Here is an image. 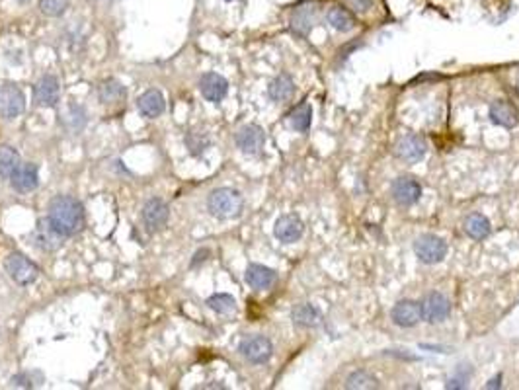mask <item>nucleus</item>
Masks as SVG:
<instances>
[{
  "mask_svg": "<svg viewBox=\"0 0 519 390\" xmlns=\"http://www.w3.org/2000/svg\"><path fill=\"white\" fill-rule=\"evenodd\" d=\"M47 219L51 221L53 226L61 232L62 237L67 238L78 235L86 223L83 203L71 195L53 197L51 203L47 207Z\"/></svg>",
  "mask_w": 519,
  "mask_h": 390,
  "instance_id": "nucleus-1",
  "label": "nucleus"
},
{
  "mask_svg": "<svg viewBox=\"0 0 519 390\" xmlns=\"http://www.w3.org/2000/svg\"><path fill=\"white\" fill-rule=\"evenodd\" d=\"M209 213L217 219L229 221V219H237L244 209V197L239 189L232 187H217L209 194L207 199Z\"/></svg>",
  "mask_w": 519,
  "mask_h": 390,
  "instance_id": "nucleus-2",
  "label": "nucleus"
},
{
  "mask_svg": "<svg viewBox=\"0 0 519 390\" xmlns=\"http://www.w3.org/2000/svg\"><path fill=\"white\" fill-rule=\"evenodd\" d=\"M4 269L10 275L12 281L22 285V287L31 285L35 279L40 278V267L35 266L30 257H26L20 252L8 254V257L4 260Z\"/></svg>",
  "mask_w": 519,
  "mask_h": 390,
  "instance_id": "nucleus-3",
  "label": "nucleus"
},
{
  "mask_svg": "<svg viewBox=\"0 0 519 390\" xmlns=\"http://www.w3.org/2000/svg\"><path fill=\"white\" fill-rule=\"evenodd\" d=\"M414 252L420 262L434 266V264H439L445 260L447 242L437 235H422L416 240Z\"/></svg>",
  "mask_w": 519,
  "mask_h": 390,
  "instance_id": "nucleus-4",
  "label": "nucleus"
},
{
  "mask_svg": "<svg viewBox=\"0 0 519 390\" xmlns=\"http://www.w3.org/2000/svg\"><path fill=\"white\" fill-rule=\"evenodd\" d=\"M239 351L252 365H264L273 355V344L266 336H250L240 341Z\"/></svg>",
  "mask_w": 519,
  "mask_h": 390,
  "instance_id": "nucleus-5",
  "label": "nucleus"
},
{
  "mask_svg": "<svg viewBox=\"0 0 519 390\" xmlns=\"http://www.w3.org/2000/svg\"><path fill=\"white\" fill-rule=\"evenodd\" d=\"M26 110V96L20 86L4 84L0 86V117L2 119H16Z\"/></svg>",
  "mask_w": 519,
  "mask_h": 390,
  "instance_id": "nucleus-6",
  "label": "nucleus"
},
{
  "mask_svg": "<svg viewBox=\"0 0 519 390\" xmlns=\"http://www.w3.org/2000/svg\"><path fill=\"white\" fill-rule=\"evenodd\" d=\"M65 238L61 232L53 226V223L49 219H40L37 225L31 232V240H33V246L40 248L42 252H55L62 246Z\"/></svg>",
  "mask_w": 519,
  "mask_h": 390,
  "instance_id": "nucleus-7",
  "label": "nucleus"
},
{
  "mask_svg": "<svg viewBox=\"0 0 519 390\" xmlns=\"http://www.w3.org/2000/svg\"><path fill=\"white\" fill-rule=\"evenodd\" d=\"M427 153V141L422 135H405L395 146L396 158H400L406 164L420 162Z\"/></svg>",
  "mask_w": 519,
  "mask_h": 390,
  "instance_id": "nucleus-8",
  "label": "nucleus"
},
{
  "mask_svg": "<svg viewBox=\"0 0 519 390\" xmlns=\"http://www.w3.org/2000/svg\"><path fill=\"white\" fill-rule=\"evenodd\" d=\"M61 100V84L53 74L42 76L33 86V102L40 108H53Z\"/></svg>",
  "mask_w": 519,
  "mask_h": 390,
  "instance_id": "nucleus-9",
  "label": "nucleus"
},
{
  "mask_svg": "<svg viewBox=\"0 0 519 390\" xmlns=\"http://www.w3.org/2000/svg\"><path fill=\"white\" fill-rule=\"evenodd\" d=\"M237 146L240 149V153L248 154V156H254V154L262 153L264 144H266V133L260 125H242L239 131H237Z\"/></svg>",
  "mask_w": 519,
  "mask_h": 390,
  "instance_id": "nucleus-10",
  "label": "nucleus"
},
{
  "mask_svg": "<svg viewBox=\"0 0 519 390\" xmlns=\"http://www.w3.org/2000/svg\"><path fill=\"white\" fill-rule=\"evenodd\" d=\"M451 314V303L443 293H429L424 303H422V319L429 322V324H439L445 322Z\"/></svg>",
  "mask_w": 519,
  "mask_h": 390,
  "instance_id": "nucleus-11",
  "label": "nucleus"
},
{
  "mask_svg": "<svg viewBox=\"0 0 519 390\" xmlns=\"http://www.w3.org/2000/svg\"><path fill=\"white\" fill-rule=\"evenodd\" d=\"M393 199H395L398 205L402 207H410L420 201L422 197V185L418 184L416 178H410V176H400L393 182Z\"/></svg>",
  "mask_w": 519,
  "mask_h": 390,
  "instance_id": "nucleus-12",
  "label": "nucleus"
},
{
  "mask_svg": "<svg viewBox=\"0 0 519 390\" xmlns=\"http://www.w3.org/2000/svg\"><path fill=\"white\" fill-rule=\"evenodd\" d=\"M273 235L280 242L285 244H295L299 242L305 235V223L301 221V217L297 215H283L275 221L273 226Z\"/></svg>",
  "mask_w": 519,
  "mask_h": 390,
  "instance_id": "nucleus-13",
  "label": "nucleus"
},
{
  "mask_svg": "<svg viewBox=\"0 0 519 390\" xmlns=\"http://www.w3.org/2000/svg\"><path fill=\"white\" fill-rule=\"evenodd\" d=\"M168 217H170V209L158 197L148 199L143 207V223H145L146 230H151V232L162 230L168 225Z\"/></svg>",
  "mask_w": 519,
  "mask_h": 390,
  "instance_id": "nucleus-14",
  "label": "nucleus"
},
{
  "mask_svg": "<svg viewBox=\"0 0 519 390\" xmlns=\"http://www.w3.org/2000/svg\"><path fill=\"white\" fill-rule=\"evenodd\" d=\"M391 319L400 328H414L422 320V305L410 298H402L391 310Z\"/></svg>",
  "mask_w": 519,
  "mask_h": 390,
  "instance_id": "nucleus-15",
  "label": "nucleus"
},
{
  "mask_svg": "<svg viewBox=\"0 0 519 390\" xmlns=\"http://www.w3.org/2000/svg\"><path fill=\"white\" fill-rule=\"evenodd\" d=\"M199 92L211 103H219L229 92V80L217 72H205L199 78Z\"/></svg>",
  "mask_w": 519,
  "mask_h": 390,
  "instance_id": "nucleus-16",
  "label": "nucleus"
},
{
  "mask_svg": "<svg viewBox=\"0 0 519 390\" xmlns=\"http://www.w3.org/2000/svg\"><path fill=\"white\" fill-rule=\"evenodd\" d=\"M10 180V185L20 192V194H28V192H33L37 184H40V172H37V166L31 164V162H20V166L12 172V176L8 178Z\"/></svg>",
  "mask_w": 519,
  "mask_h": 390,
  "instance_id": "nucleus-17",
  "label": "nucleus"
},
{
  "mask_svg": "<svg viewBox=\"0 0 519 390\" xmlns=\"http://www.w3.org/2000/svg\"><path fill=\"white\" fill-rule=\"evenodd\" d=\"M490 121L506 129H513L519 125V110L511 102L496 100L490 103Z\"/></svg>",
  "mask_w": 519,
  "mask_h": 390,
  "instance_id": "nucleus-18",
  "label": "nucleus"
},
{
  "mask_svg": "<svg viewBox=\"0 0 519 390\" xmlns=\"http://www.w3.org/2000/svg\"><path fill=\"white\" fill-rule=\"evenodd\" d=\"M244 279L248 283L250 287L256 289V291H266L270 289L275 279H278V273L271 269V267L262 266V264H250L246 267V273H244Z\"/></svg>",
  "mask_w": 519,
  "mask_h": 390,
  "instance_id": "nucleus-19",
  "label": "nucleus"
},
{
  "mask_svg": "<svg viewBox=\"0 0 519 390\" xmlns=\"http://www.w3.org/2000/svg\"><path fill=\"white\" fill-rule=\"evenodd\" d=\"M137 108H139V113L146 117V119H155L158 115H162L164 108H167V102H164V96L160 94V90H146L139 100H137Z\"/></svg>",
  "mask_w": 519,
  "mask_h": 390,
  "instance_id": "nucleus-20",
  "label": "nucleus"
},
{
  "mask_svg": "<svg viewBox=\"0 0 519 390\" xmlns=\"http://www.w3.org/2000/svg\"><path fill=\"white\" fill-rule=\"evenodd\" d=\"M125 98H127V90L117 78H108L98 84V100L104 105H117L125 102Z\"/></svg>",
  "mask_w": 519,
  "mask_h": 390,
  "instance_id": "nucleus-21",
  "label": "nucleus"
},
{
  "mask_svg": "<svg viewBox=\"0 0 519 390\" xmlns=\"http://www.w3.org/2000/svg\"><path fill=\"white\" fill-rule=\"evenodd\" d=\"M291 320L295 326H301V328H316L322 322V312L311 303H301L293 308Z\"/></svg>",
  "mask_w": 519,
  "mask_h": 390,
  "instance_id": "nucleus-22",
  "label": "nucleus"
},
{
  "mask_svg": "<svg viewBox=\"0 0 519 390\" xmlns=\"http://www.w3.org/2000/svg\"><path fill=\"white\" fill-rule=\"evenodd\" d=\"M326 22L340 33H348V31L355 30V26H357L353 12L346 6H330L326 12Z\"/></svg>",
  "mask_w": 519,
  "mask_h": 390,
  "instance_id": "nucleus-23",
  "label": "nucleus"
},
{
  "mask_svg": "<svg viewBox=\"0 0 519 390\" xmlns=\"http://www.w3.org/2000/svg\"><path fill=\"white\" fill-rule=\"evenodd\" d=\"M316 22V8L312 4H303L291 16V30L299 35H309Z\"/></svg>",
  "mask_w": 519,
  "mask_h": 390,
  "instance_id": "nucleus-24",
  "label": "nucleus"
},
{
  "mask_svg": "<svg viewBox=\"0 0 519 390\" xmlns=\"http://www.w3.org/2000/svg\"><path fill=\"white\" fill-rule=\"evenodd\" d=\"M268 94H270V98L273 102H287L293 98V94H295V83H293V78H291L289 74H280V76H275L273 80L268 86Z\"/></svg>",
  "mask_w": 519,
  "mask_h": 390,
  "instance_id": "nucleus-25",
  "label": "nucleus"
},
{
  "mask_svg": "<svg viewBox=\"0 0 519 390\" xmlns=\"http://www.w3.org/2000/svg\"><path fill=\"white\" fill-rule=\"evenodd\" d=\"M463 228H465L467 237H470L473 240H484V238H488L490 230H492L488 219L484 215H480V213L468 215L465 219V223H463Z\"/></svg>",
  "mask_w": 519,
  "mask_h": 390,
  "instance_id": "nucleus-26",
  "label": "nucleus"
},
{
  "mask_svg": "<svg viewBox=\"0 0 519 390\" xmlns=\"http://www.w3.org/2000/svg\"><path fill=\"white\" fill-rule=\"evenodd\" d=\"M311 124L312 110L307 102L299 103V105L289 113V125L295 131H299V133H307V131L311 129Z\"/></svg>",
  "mask_w": 519,
  "mask_h": 390,
  "instance_id": "nucleus-27",
  "label": "nucleus"
},
{
  "mask_svg": "<svg viewBox=\"0 0 519 390\" xmlns=\"http://www.w3.org/2000/svg\"><path fill=\"white\" fill-rule=\"evenodd\" d=\"M20 154L18 151L10 146V144H2L0 146V176L2 178H10L12 172L20 166Z\"/></svg>",
  "mask_w": 519,
  "mask_h": 390,
  "instance_id": "nucleus-28",
  "label": "nucleus"
},
{
  "mask_svg": "<svg viewBox=\"0 0 519 390\" xmlns=\"http://www.w3.org/2000/svg\"><path fill=\"white\" fill-rule=\"evenodd\" d=\"M346 389L352 390H373L379 389V380L367 371H355L346 379Z\"/></svg>",
  "mask_w": 519,
  "mask_h": 390,
  "instance_id": "nucleus-29",
  "label": "nucleus"
},
{
  "mask_svg": "<svg viewBox=\"0 0 519 390\" xmlns=\"http://www.w3.org/2000/svg\"><path fill=\"white\" fill-rule=\"evenodd\" d=\"M207 307L217 314H230L237 310V300L227 293H217V295H211L207 298Z\"/></svg>",
  "mask_w": 519,
  "mask_h": 390,
  "instance_id": "nucleus-30",
  "label": "nucleus"
},
{
  "mask_svg": "<svg viewBox=\"0 0 519 390\" xmlns=\"http://www.w3.org/2000/svg\"><path fill=\"white\" fill-rule=\"evenodd\" d=\"M186 144L187 149H189V153L198 156V154H201L207 149L211 141H209L207 133H203V131H189L186 135Z\"/></svg>",
  "mask_w": 519,
  "mask_h": 390,
  "instance_id": "nucleus-31",
  "label": "nucleus"
},
{
  "mask_svg": "<svg viewBox=\"0 0 519 390\" xmlns=\"http://www.w3.org/2000/svg\"><path fill=\"white\" fill-rule=\"evenodd\" d=\"M67 0H40V10L49 18H59L67 12Z\"/></svg>",
  "mask_w": 519,
  "mask_h": 390,
  "instance_id": "nucleus-32",
  "label": "nucleus"
},
{
  "mask_svg": "<svg viewBox=\"0 0 519 390\" xmlns=\"http://www.w3.org/2000/svg\"><path fill=\"white\" fill-rule=\"evenodd\" d=\"M76 119H80V121H86V113L80 105H71L69 110H67V115H65V124L67 127L71 129V131H80L83 127L76 124Z\"/></svg>",
  "mask_w": 519,
  "mask_h": 390,
  "instance_id": "nucleus-33",
  "label": "nucleus"
},
{
  "mask_svg": "<svg viewBox=\"0 0 519 390\" xmlns=\"http://www.w3.org/2000/svg\"><path fill=\"white\" fill-rule=\"evenodd\" d=\"M33 375L35 373H18V375H14L10 379V384L12 387H20V389H33V387H37L40 382L35 380L33 382Z\"/></svg>",
  "mask_w": 519,
  "mask_h": 390,
  "instance_id": "nucleus-34",
  "label": "nucleus"
},
{
  "mask_svg": "<svg viewBox=\"0 0 519 390\" xmlns=\"http://www.w3.org/2000/svg\"><path fill=\"white\" fill-rule=\"evenodd\" d=\"M348 8L353 12V14H365L373 8L375 0H346Z\"/></svg>",
  "mask_w": 519,
  "mask_h": 390,
  "instance_id": "nucleus-35",
  "label": "nucleus"
},
{
  "mask_svg": "<svg viewBox=\"0 0 519 390\" xmlns=\"http://www.w3.org/2000/svg\"><path fill=\"white\" fill-rule=\"evenodd\" d=\"M207 256H209V250H207V248H203V250H199V252H196V256H194V262H192V267H198L199 262L203 264V262L207 260Z\"/></svg>",
  "mask_w": 519,
  "mask_h": 390,
  "instance_id": "nucleus-36",
  "label": "nucleus"
},
{
  "mask_svg": "<svg viewBox=\"0 0 519 390\" xmlns=\"http://www.w3.org/2000/svg\"><path fill=\"white\" fill-rule=\"evenodd\" d=\"M500 380H502V375L498 373L494 379H490L488 382H486V389H500V387H502V384H500Z\"/></svg>",
  "mask_w": 519,
  "mask_h": 390,
  "instance_id": "nucleus-37",
  "label": "nucleus"
},
{
  "mask_svg": "<svg viewBox=\"0 0 519 390\" xmlns=\"http://www.w3.org/2000/svg\"><path fill=\"white\" fill-rule=\"evenodd\" d=\"M18 2H30V0H18Z\"/></svg>",
  "mask_w": 519,
  "mask_h": 390,
  "instance_id": "nucleus-38",
  "label": "nucleus"
},
{
  "mask_svg": "<svg viewBox=\"0 0 519 390\" xmlns=\"http://www.w3.org/2000/svg\"><path fill=\"white\" fill-rule=\"evenodd\" d=\"M225 2H232V0H225Z\"/></svg>",
  "mask_w": 519,
  "mask_h": 390,
  "instance_id": "nucleus-39",
  "label": "nucleus"
}]
</instances>
